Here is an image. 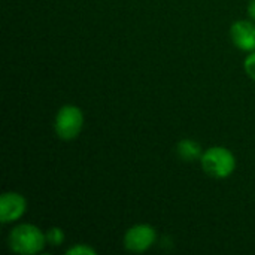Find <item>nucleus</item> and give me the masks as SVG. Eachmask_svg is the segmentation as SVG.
<instances>
[{
  "instance_id": "f257e3e1",
  "label": "nucleus",
  "mask_w": 255,
  "mask_h": 255,
  "mask_svg": "<svg viewBox=\"0 0 255 255\" xmlns=\"http://www.w3.org/2000/svg\"><path fill=\"white\" fill-rule=\"evenodd\" d=\"M9 250L19 255H36L42 253L46 242V235L34 224H18L7 235Z\"/></svg>"
},
{
  "instance_id": "f03ea898",
  "label": "nucleus",
  "mask_w": 255,
  "mask_h": 255,
  "mask_svg": "<svg viewBox=\"0 0 255 255\" xmlns=\"http://www.w3.org/2000/svg\"><path fill=\"white\" fill-rule=\"evenodd\" d=\"M200 166L208 176L215 179H226L235 173L238 161L229 148L217 145L203 151Z\"/></svg>"
},
{
  "instance_id": "7ed1b4c3",
  "label": "nucleus",
  "mask_w": 255,
  "mask_h": 255,
  "mask_svg": "<svg viewBox=\"0 0 255 255\" xmlns=\"http://www.w3.org/2000/svg\"><path fill=\"white\" fill-rule=\"evenodd\" d=\"M85 117L79 106L64 105L61 106L54 118V131L61 140H75L84 130Z\"/></svg>"
},
{
  "instance_id": "20e7f679",
  "label": "nucleus",
  "mask_w": 255,
  "mask_h": 255,
  "mask_svg": "<svg viewBox=\"0 0 255 255\" xmlns=\"http://www.w3.org/2000/svg\"><path fill=\"white\" fill-rule=\"evenodd\" d=\"M157 241V230L149 224H134L126 230L123 244L126 251L142 254L154 247Z\"/></svg>"
},
{
  "instance_id": "39448f33",
  "label": "nucleus",
  "mask_w": 255,
  "mask_h": 255,
  "mask_svg": "<svg viewBox=\"0 0 255 255\" xmlns=\"http://www.w3.org/2000/svg\"><path fill=\"white\" fill-rule=\"evenodd\" d=\"M27 199L16 191H6L0 196V223L3 226L19 221L27 212Z\"/></svg>"
},
{
  "instance_id": "423d86ee",
  "label": "nucleus",
  "mask_w": 255,
  "mask_h": 255,
  "mask_svg": "<svg viewBox=\"0 0 255 255\" xmlns=\"http://www.w3.org/2000/svg\"><path fill=\"white\" fill-rule=\"evenodd\" d=\"M230 39L233 45L245 52L255 51V21L239 19L230 27Z\"/></svg>"
},
{
  "instance_id": "0eeeda50",
  "label": "nucleus",
  "mask_w": 255,
  "mask_h": 255,
  "mask_svg": "<svg viewBox=\"0 0 255 255\" xmlns=\"http://www.w3.org/2000/svg\"><path fill=\"white\" fill-rule=\"evenodd\" d=\"M176 154L185 163H193V161H197V160L200 161V158L203 155V148L197 140L182 139L176 145Z\"/></svg>"
},
{
  "instance_id": "6e6552de",
  "label": "nucleus",
  "mask_w": 255,
  "mask_h": 255,
  "mask_svg": "<svg viewBox=\"0 0 255 255\" xmlns=\"http://www.w3.org/2000/svg\"><path fill=\"white\" fill-rule=\"evenodd\" d=\"M45 235H46V242L49 247H60L66 241V235L63 229L60 227H51L45 232Z\"/></svg>"
},
{
  "instance_id": "1a4fd4ad",
  "label": "nucleus",
  "mask_w": 255,
  "mask_h": 255,
  "mask_svg": "<svg viewBox=\"0 0 255 255\" xmlns=\"http://www.w3.org/2000/svg\"><path fill=\"white\" fill-rule=\"evenodd\" d=\"M67 255H96L97 251L96 248L87 245V244H76L73 247H70L69 250H66Z\"/></svg>"
},
{
  "instance_id": "9d476101",
  "label": "nucleus",
  "mask_w": 255,
  "mask_h": 255,
  "mask_svg": "<svg viewBox=\"0 0 255 255\" xmlns=\"http://www.w3.org/2000/svg\"><path fill=\"white\" fill-rule=\"evenodd\" d=\"M244 69H245V73L255 81V51L250 52L244 61Z\"/></svg>"
},
{
  "instance_id": "9b49d317",
  "label": "nucleus",
  "mask_w": 255,
  "mask_h": 255,
  "mask_svg": "<svg viewBox=\"0 0 255 255\" xmlns=\"http://www.w3.org/2000/svg\"><path fill=\"white\" fill-rule=\"evenodd\" d=\"M247 12H248V16H250L253 21H255V0H251V1H250Z\"/></svg>"
}]
</instances>
